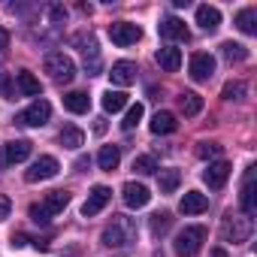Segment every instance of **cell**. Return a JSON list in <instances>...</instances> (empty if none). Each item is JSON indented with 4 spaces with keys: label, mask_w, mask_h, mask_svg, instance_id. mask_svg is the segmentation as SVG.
I'll return each instance as SVG.
<instances>
[{
    "label": "cell",
    "mask_w": 257,
    "mask_h": 257,
    "mask_svg": "<svg viewBox=\"0 0 257 257\" xmlns=\"http://www.w3.org/2000/svg\"><path fill=\"white\" fill-rule=\"evenodd\" d=\"M49 16H52V22H64V19H67V10H64V7H52Z\"/></svg>",
    "instance_id": "f35d334b"
},
{
    "label": "cell",
    "mask_w": 257,
    "mask_h": 257,
    "mask_svg": "<svg viewBox=\"0 0 257 257\" xmlns=\"http://www.w3.org/2000/svg\"><path fill=\"white\" fill-rule=\"evenodd\" d=\"M158 31H161V37H164V40H185V43H188V28H185V22H182V19H176V16L161 19Z\"/></svg>",
    "instance_id": "9a60e30c"
},
{
    "label": "cell",
    "mask_w": 257,
    "mask_h": 257,
    "mask_svg": "<svg viewBox=\"0 0 257 257\" xmlns=\"http://www.w3.org/2000/svg\"><path fill=\"white\" fill-rule=\"evenodd\" d=\"M10 212H13V200H10L7 194H0V221H7Z\"/></svg>",
    "instance_id": "74e56055"
},
{
    "label": "cell",
    "mask_w": 257,
    "mask_h": 257,
    "mask_svg": "<svg viewBox=\"0 0 257 257\" xmlns=\"http://www.w3.org/2000/svg\"><path fill=\"white\" fill-rule=\"evenodd\" d=\"M170 227H173V215H170V212H158V215H152V233H155V236H164Z\"/></svg>",
    "instance_id": "d6a6232c"
},
{
    "label": "cell",
    "mask_w": 257,
    "mask_h": 257,
    "mask_svg": "<svg viewBox=\"0 0 257 257\" xmlns=\"http://www.w3.org/2000/svg\"><path fill=\"white\" fill-rule=\"evenodd\" d=\"M155 61L161 64V70H167V73H176V70L182 67V52H179V49H173V46H164V49H158Z\"/></svg>",
    "instance_id": "d6986e66"
},
{
    "label": "cell",
    "mask_w": 257,
    "mask_h": 257,
    "mask_svg": "<svg viewBox=\"0 0 257 257\" xmlns=\"http://www.w3.org/2000/svg\"><path fill=\"white\" fill-rule=\"evenodd\" d=\"M179 109H182L185 118H194V115L203 112V97H200L197 91H185V94L179 97Z\"/></svg>",
    "instance_id": "44dd1931"
},
{
    "label": "cell",
    "mask_w": 257,
    "mask_h": 257,
    "mask_svg": "<svg viewBox=\"0 0 257 257\" xmlns=\"http://www.w3.org/2000/svg\"><path fill=\"white\" fill-rule=\"evenodd\" d=\"M7 46H10V31H7V28H0V52H4Z\"/></svg>",
    "instance_id": "ab89813d"
},
{
    "label": "cell",
    "mask_w": 257,
    "mask_h": 257,
    "mask_svg": "<svg viewBox=\"0 0 257 257\" xmlns=\"http://www.w3.org/2000/svg\"><path fill=\"white\" fill-rule=\"evenodd\" d=\"M97 164H100V170H106V173L118 170V164H121V149H118V146H103L100 155H97Z\"/></svg>",
    "instance_id": "603a6c76"
},
{
    "label": "cell",
    "mask_w": 257,
    "mask_h": 257,
    "mask_svg": "<svg viewBox=\"0 0 257 257\" xmlns=\"http://www.w3.org/2000/svg\"><path fill=\"white\" fill-rule=\"evenodd\" d=\"M31 152H34V143H28V140H13V143L4 146V164H22V161L31 158Z\"/></svg>",
    "instance_id": "4fadbf2b"
},
{
    "label": "cell",
    "mask_w": 257,
    "mask_h": 257,
    "mask_svg": "<svg viewBox=\"0 0 257 257\" xmlns=\"http://www.w3.org/2000/svg\"><path fill=\"white\" fill-rule=\"evenodd\" d=\"M197 25L203 28V31H218L221 28V13H218V7H209V4H203V7H197Z\"/></svg>",
    "instance_id": "2e32d148"
},
{
    "label": "cell",
    "mask_w": 257,
    "mask_h": 257,
    "mask_svg": "<svg viewBox=\"0 0 257 257\" xmlns=\"http://www.w3.org/2000/svg\"><path fill=\"white\" fill-rule=\"evenodd\" d=\"M127 106V94L124 91H106L103 94V109L106 112H121Z\"/></svg>",
    "instance_id": "f1b7e54d"
},
{
    "label": "cell",
    "mask_w": 257,
    "mask_h": 257,
    "mask_svg": "<svg viewBox=\"0 0 257 257\" xmlns=\"http://www.w3.org/2000/svg\"><path fill=\"white\" fill-rule=\"evenodd\" d=\"M109 40L115 46L127 49V46H137L143 40V31L137 25H131V22H115V25H109Z\"/></svg>",
    "instance_id": "52a82bcc"
},
{
    "label": "cell",
    "mask_w": 257,
    "mask_h": 257,
    "mask_svg": "<svg viewBox=\"0 0 257 257\" xmlns=\"http://www.w3.org/2000/svg\"><path fill=\"white\" fill-rule=\"evenodd\" d=\"M121 197H124V206H127V209H143V206H149V200H152L149 188L140 185V182H127V185L121 188Z\"/></svg>",
    "instance_id": "30bf717a"
},
{
    "label": "cell",
    "mask_w": 257,
    "mask_h": 257,
    "mask_svg": "<svg viewBox=\"0 0 257 257\" xmlns=\"http://www.w3.org/2000/svg\"><path fill=\"white\" fill-rule=\"evenodd\" d=\"M134 170L140 176H152V173H158V161L152 155H140V158H134Z\"/></svg>",
    "instance_id": "1f68e13d"
},
{
    "label": "cell",
    "mask_w": 257,
    "mask_h": 257,
    "mask_svg": "<svg viewBox=\"0 0 257 257\" xmlns=\"http://www.w3.org/2000/svg\"><path fill=\"white\" fill-rule=\"evenodd\" d=\"M188 73H191L194 82H206V79H212V73H215V58H212L209 52H197V55H191Z\"/></svg>",
    "instance_id": "ba28073f"
},
{
    "label": "cell",
    "mask_w": 257,
    "mask_h": 257,
    "mask_svg": "<svg viewBox=\"0 0 257 257\" xmlns=\"http://www.w3.org/2000/svg\"><path fill=\"white\" fill-rule=\"evenodd\" d=\"M0 167H4V158H0Z\"/></svg>",
    "instance_id": "7bdbcfd3"
},
{
    "label": "cell",
    "mask_w": 257,
    "mask_h": 257,
    "mask_svg": "<svg viewBox=\"0 0 257 257\" xmlns=\"http://www.w3.org/2000/svg\"><path fill=\"white\" fill-rule=\"evenodd\" d=\"M206 209H209V197L200 194V191H188L182 197V203H179V212L182 215H203Z\"/></svg>",
    "instance_id": "5bb4252c"
},
{
    "label": "cell",
    "mask_w": 257,
    "mask_h": 257,
    "mask_svg": "<svg viewBox=\"0 0 257 257\" xmlns=\"http://www.w3.org/2000/svg\"><path fill=\"white\" fill-rule=\"evenodd\" d=\"M109 200H112V191H109L106 185H97V188L88 194V200H85V206H82V215H85V218L100 215V212L109 206Z\"/></svg>",
    "instance_id": "9c48e42d"
},
{
    "label": "cell",
    "mask_w": 257,
    "mask_h": 257,
    "mask_svg": "<svg viewBox=\"0 0 257 257\" xmlns=\"http://www.w3.org/2000/svg\"><path fill=\"white\" fill-rule=\"evenodd\" d=\"M206 227H185L179 236H176V242H173V248H176V254L179 257H194L200 248H203V242H206Z\"/></svg>",
    "instance_id": "3957f363"
},
{
    "label": "cell",
    "mask_w": 257,
    "mask_h": 257,
    "mask_svg": "<svg viewBox=\"0 0 257 257\" xmlns=\"http://www.w3.org/2000/svg\"><path fill=\"white\" fill-rule=\"evenodd\" d=\"M221 55H224L230 64H233V61L239 64V61H245V58H248V49H245V46H239V43H224V46H221Z\"/></svg>",
    "instance_id": "f546056e"
},
{
    "label": "cell",
    "mask_w": 257,
    "mask_h": 257,
    "mask_svg": "<svg viewBox=\"0 0 257 257\" xmlns=\"http://www.w3.org/2000/svg\"><path fill=\"white\" fill-rule=\"evenodd\" d=\"M109 79H112V85H118V88L134 85V82H137V64H134V61H115L112 70H109Z\"/></svg>",
    "instance_id": "7c38bea8"
},
{
    "label": "cell",
    "mask_w": 257,
    "mask_h": 257,
    "mask_svg": "<svg viewBox=\"0 0 257 257\" xmlns=\"http://www.w3.org/2000/svg\"><path fill=\"white\" fill-rule=\"evenodd\" d=\"M143 115H146V109H143V103H134L131 109H127V115H124V121H121V127L124 131H134V127L143 121Z\"/></svg>",
    "instance_id": "4dcf8cb0"
},
{
    "label": "cell",
    "mask_w": 257,
    "mask_h": 257,
    "mask_svg": "<svg viewBox=\"0 0 257 257\" xmlns=\"http://www.w3.org/2000/svg\"><path fill=\"white\" fill-rule=\"evenodd\" d=\"M137 242V221L127 215H112V224L103 230V245L106 248H127Z\"/></svg>",
    "instance_id": "6da1fadb"
},
{
    "label": "cell",
    "mask_w": 257,
    "mask_h": 257,
    "mask_svg": "<svg viewBox=\"0 0 257 257\" xmlns=\"http://www.w3.org/2000/svg\"><path fill=\"white\" fill-rule=\"evenodd\" d=\"M236 28L242 34H257V10L254 7H245L236 13Z\"/></svg>",
    "instance_id": "484cf974"
},
{
    "label": "cell",
    "mask_w": 257,
    "mask_h": 257,
    "mask_svg": "<svg viewBox=\"0 0 257 257\" xmlns=\"http://www.w3.org/2000/svg\"><path fill=\"white\" fill-rule=\"evenodd\" d=\"M46 73H49L58 85H67V82L76 79V64H73L70 55H64V52H52V55L46 58Z\"/></svg>",
    "instance_id": "277c9868"
},
{
    "label": "cell",
    "mask_w": 257,
    "mask_h": 257,
    "mask_svg": "<svg viewBox=\"0 0 257 257\" xmlns=\"http://www.w3.org/2000/svg\"><path fill=\"white\" fill-rule=\"evenodd\" d=\"M221 233L230 245H239V242H248L251 233H254V221L245 215V212H227L224 215V224H221Z\"/></svg>",
    "instance_id": "7a4b0ae2"
},
{
    "label": "cell",
    "mask_w": 257,
    "mask_h": 257,
    "mask_svg": "<svg viewBox=\"0 0 257 257\" xmlns=\"http://www.w3.org/2000/svg\"><path fill=\"white\" fill-rule=\"evenodd\" d=\"M0 97L13 100V76L10 73H0Z\"/></svg>",
    "instance_id": "8d00e7d4"
},
{
    "label": "cell",
    "mask_w": 257,
    "mask_h": 257,
    "mask_svg": "<svg viewBox=\"0 0 257 257\" xmlns=\"http://www.w3.org/2000/svg\"><path fill=\"white\" fill-rule=\"evenodd\" d=\"M49 118H52V106H49L46 100H34L25 112H19L16 124H25V127H43V124H49Z\"/></svg>",
    "instance_id": "8992f818"
},
{
    "label": "cell",
    "mask_w": 257,
    "mask_h": 257,
    "mask_svg": "<svg viewBox=\"0 0 257 257\" xmlns=\"http://www.w3.org/2000/svg\"><path fill=\"white\" fill-rule=\"evenodd\" d=\"M64 106H67L73 115H85L88 106H91V100H88L85 91H70V94H64Z\"/></svg>",
    "instance_id": "cb8c5ba5"
},
{
    "label": "cell",
    "mask_w": 257,
    "mask_h": 257,
    "mask_svg": "<svg viewBox=\"0 0 257 257\" xmlns=\"http://www.w3.org/2000/svg\"><path fill=\"white\" fill-rule=\"evenodd\" d=\"M58 143H61L64 149H73V152H76V149H79V146L85 143V134L79 131V127H76V124H67V127H64V131L58 134Z\"/></svg>",
    "instance_id": "d4e9b609"
},
{
    "label": "cell",
    "mask_w": 257,
    "mask_h": 257,
    "mask_svg": "<svg viewBox=\"0 0 257 257\" xmlns=\"http://www.w3.org/2000/svg\"><path fill=\"white\" fill-rule=\"evenodd\" d=\"M31 221H34V224H49V221H52V215H49L40 203H34V206H31Z\"/></svg>",
    "instance_id": "d590c367"
},
{
    "label": "cell",
    "mask_w": 257,
    "mask_h": 257,
    "mask_svg": "<svg viewBox=\"0 0 257 257\" xmlns=\"http://www.w3.org/2000/svg\"><path fill=\"white\" fill-rule=\"evenodd\" d=\"M40 206H43L49 215H58V212H64V209L70 206V194H67V191H49Z\"/></svg>",
    "instance_id": "7402d4cb"
},
{
    "label": "cell",
    "mask_w": 257,
    "mask_h": 257,
    "mask_svg": "<svg viewBox=\"0 0 257 257\" xmlns=\"http://www.w3.org/2000/svg\"><path fill=\"white\" fill-rule=\"evenodd\" d=\"M73 43L82 49L85 61H88V55H91V61H100V55H97V40H94L91 34H76V37H73Z\"/></svg>",
    "instance_id": "4316f807"
},
{
    "label": "cell",
    "mask_w": 257,
    "mask_h": 257,
    "mask_svg": "<svg viewBox=\"0 0 257 257\" xmlns=\"http://www.w3.org/2000/svg\"><path fill=\"white\" fill-rule=\"evenodd\" d=\"M245 91H248V88H245V82H227V85H224V91H221V97H224V100H242V97H245Z\"/></svg>",
    "instance_id": "836d02e7"
},
{
    "label": "cell",
    "mask_w": 257,
    "mask_h": 257,
    "mask_svg": "<svg viewBox=\"0 0 257 257\" xmlns=\"http://www.w3.org/2000/svg\"><path fill=\"white\" fill-rule=\"evenodd\" d=\"M179 182H182V173H179V170H161V176H158L161 194H173V191L179 188Z\"/></svg>",
    "instance_id": "83f0119b"
},
{
    "label": "cell",
    "mask_w": 257,
    "mask_h": 257,
    "mask_svg": "<svg viewBox=\"0 0 257 257\" xmlns=\"http://www.w3.org/2000/svg\"><path fill=\"white\" fill-rule=\"evenodd\" d=\"M149 127H152V134H155V137H167V134H173L176 127H179V121H176L173 112H158V115L152 118Z\"/></svg>",
    "instance_id": "ffe728a7"
},
{
    "label": "cell",
    "mask_w": 257,
    "mask_h": 257,
    "mask_svg": "<svg viewBox=\"0 0 257 257\" xmlns=\"http://www.w3.org/2000/svg\"><path fill=\"white\" fill-rule=\"evenodd\" d=\"M221 152H224L221 143H200V146H197V158H203V161H209V158H221Z\"/></svg>",
    "instance_id": "e575fe53"
},
{
    "label": "cell",
    "mask_w": 257,
    "mask_h": 257,
    "mask_svg": "<svg viewBox=\"0 0 257 257\" xmlns=\"http://www.w3.org/2000/svg\"><path fill=\"white\" fill-rule=\"evenodd\" d=\"M212 257H227V254H224L221 248H215V254H212Z\"/></svg>",
    "instance_id": "b9f144b4"
},
{
    "label": "cell",
    "mask_w": 257,
    "mask_h": 257,
    "mask_svg": "<svg viewBox=\"0 0 257 257\" xmlns=\"http://www.w3.org/2000/svg\"><path fill=\"white\" fill-rule=\"evenodd\" d=\"M13 245H16V248H22V245H28V236H25V233H19V236H13Z\"/></svg>",
    "instance_id": "60d3db41"
},
{
    "label": "cell",
    "mask_w": 257,
    "mask_h": 257,
    "mask_svg": "<svg viewBox=\"0 0 257 257\" xmlns=\"http://www.w3.org/2000/svg\"><path fill=\"white\" fill-rule=\"evenodd\" d=\"M58 173H61V164H58L52 155H43L40 161L31 164V170H25V182H31V185H37V182H49V179H55Z\"/></svg>",
    "instance_id": "5b68a950"
},
{
    "label": "cell",
    "mask_w": 257,
    "mask_h": 257,
    "mask_svg": "<svg viewBox=\"0 0 257 257\" xmlns=\"http://www.w3.org/2000/svg\"><path fill=\"white\" fill-rule=\"evenodd\" d=\"M230 164L227 161H215V164H209L206 170H203V182L212 188V191H218V188H224L227 185V179H230Z\"/></svg>",
    "instance_id": "8fae6325"
},
{
    "label": "cell",
    "mask_w": 257,
    "mask_h": 257,
    "mask_svg": "<svg viewBox=\"0 0 257 257\" xmlns=\"http://www.w3.org/2000/svg\"><path fill=\"white\" fill-rule=\"evenodd\" d=\"M16 88H19L25 97H40V94H43L40 79H37L34 73H28V70H19V73H16Z\"/></svg>",
    "instance_id": "e0dca14e"
},
{
    "label": "cell",
    "mask_w": 257,
    "mask_h": 257,
    "mask_svg": "<svg viewBox=\"0 0 257 257\" xmlns=\"http://www.w3.org/2000/svg\"><path fill=\"white\" fill-rule=\"evenodd\" d=\"M242 209L248 218L257 215V197H254V167H248V176H245V185H242Z\"/></svg>",
    "instance_id": "ac0fdd59"
}]
</instances>
